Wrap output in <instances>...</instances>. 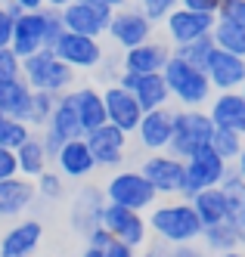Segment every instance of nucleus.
<instances>
[{"mask_svg":"<svg viewBox=\"0 0 245 257\" xmlns=\"http://www.w3.org/2000/svg\"><path fill=\"white\" fill-rule=\"evenodd\" d=\"M171 53H174V56H180V59H186L190 65H196V68H205V65H208V59H211V53H214V41H211V34H205V38H199V41L171 47Z\"/></svg>","mask_w":245,"mask_h":257,"instance_id":"nucleus-34","label":"nucleus"},{"mask_svg":"<svg viewBox=\"0 0 245 257\" xmlns=\"http://www.w3.org/2000/svg\"><path fill=\"white\" fill-rule=\"evenodd\" d=\"M16 161H19V174L28 177V180H34L37 174H44L50 168L53 158L47 155V146H44L41 134H31L22 146H19V149H16Z\"/></svg>","mask_w":245,"mask_h":257,"instance_id":"nucleus-29","label":"nucleus"},{"mask_svg":"<svg viewBox=\"0 0 245 257\" xmlns=\"http://www.w3.org/2000/svg\"><path fill=\"white\" fill-rule=\"evenodd\" d=\"M106 34H109V41L115 44L118 50H130V47H137V44L152 38V34H155V22L146 19L137 7L127 4V7L112 10V19L106 25Z\"/></svg>","mask_w":245,"mask_h":257,"instance_id":"nucleus-7","label":"nucleus"},{"mask_svg":"<svg viewBox=\"0 0 245 257\" xmlns=\"http://www.w3.org/2000/svg\"><path fill=\"white\" fill-rule=\"evenodd\" d=\"M168 251H171V245L161 242V238H146V242L140 245L137 257H168Z\"/></svg>","mask_w":245,"mask_h":257,"instance_id":"nucleus-43","label":"nucleus"},{"mask_svg":"<svg viewBox=\"0 0 245 257\" xmlns=\"http://www.w3.org/2000/svg\"><path fill=\"white\" fill-rule=\"evenodd\" d=\"M22 78L28 81L31 90H47V93H65V90H74L78 84V71L71 65H65L53 50H37L31 56L22 59Z\"/></svg>","mask_w":245,"mask_h":257,"instance_id":"nucleus-3","label":"nucleus"},{"mask_svg":"<svg viewBox=\"0 0 245 257\" xmlns=\"http://www.w3.org/2000/svg\"><path fill=\"white\" fill-rule=\"evenodd\" d=\"M22 75V59L13 53V47H0V81Z\"/></svg>","mask_w":245,"mask_h":257,"instance_id":"nucleus-40","label":"nucleus"},{"mask_svg":"<svg viewBox=\"0 0 245 257\" xmlns=\"http://www.w3.org/2000/svg\"><path fill=\"white\" fill-rule=\"evenodd\" d=\"M161 75H165L168 90H171V99H177L183 108H202L205 102L211 99V93H214L211 84H208V75H205V68L190 65L186 59L174 56V53H171V59L165 62Z\"/></svg>","mask_w":245,"mask_h":257,"instance_id":"nucleus-2","label":"nucleus"},{"mask_svg":"<svg viewBox=\"0 0 245 257\" xmlns=\"http://www.w3.org/2000/svg\"><path fill=\"white\" fill-rule=\"evenodd\" d=\"M103 102H106V121L121 127L124 134H134L137 124L143 118V108L137 102V96L127 87H121L118 81H112L103 87Z\"/></svg>","mask_w":245,"mask_h":257,"instance_id":"nucleus-14","label":"nucleus"},{"mask_svg":"<svg viewBox=\"0 0 245 257\" xmlns=\"http://www.w3.org/2000/svg\"><path fill=\"white\" fill-rule=\"evenodd\" d=\"M103 208H106V195L97 186H84L78 189V195L71 198V214H68V223L74 232L87 235L93 226L103 223Z\"/></svg>","mask_w":245,"mask_h":257,"instance_id":"nucleus-21","label":"nucleus"},{"mask_svg":"<svg viewBox=\"0 0 245 257\" xmlns=\"http://www.w3.org/2000/svg\"><path fill=\"white\" fill-rule=\"evenodd\" d=\"M199 245L205 251H230V248H239V226H236V220L227 217V220H220V223H211V226H205L202 235H199Z\"/></svg>","mask_w":245,"mask_h":257,"instance_id":"nucleus-30","label":"nucleus"},{"mask_svg":"<svg viewBox=\"0 0 245 257\" xmlns=\"http://www.w3.org/2000/svg\"><path fill=\"white\" fill-rule=\"evenodd\" d=\"M19 177V161H16V149H4L0 146V180Z\"/></svg>","mask_w":245,"mask_h":257,"instance_id":"nucleus-42","label":"nucleus"},{"mask_svg":"<svg viewBox=\"0 0 245 257\" xmlns=\"http://www.w3.org/2000/svg\"><path fill=\"white\" fill-rule=\"evenodd\" d=\"M68 4H71V0H44V7H50V10H62Z\"/></svg>","mask_w":245,"mask_h":257,"instance_id":"nucleus-53","label":"nucleus"},{"mask_svg":"<svg viewBox=\"0 0 245 257\" xmlns=\"http://www.w3.org/2000/svg\"><path fill=\"white\" fill-rule=\"evenodd\" d=\"M214 134V121L208 118V112L202 108H180L174 112V127H171V140H168V149L177 158H190L196 149L211 143Z\"/></svg>","mask_w":245,"mask_h":257,"instance_id":"nucleus-5","label":"nucleus"},{"mask_svg":"<svg viewBox=\"0 0 245 257\" xmlns=\"http://www.w3.org/2000/svg\"><path fill=\"white\" fill-rule=\"evenodd\" d=\"M239 93H242V96H245V81H242V87H239Z\"/></svg>","mask_w":245,"mask_h":257,"instance_id":"nucleus-56","label":"nucleus"},{"mask_svg":"<svg viewBox=\"0 0 245 257\" xmlns=\"http://www.w3.org/2000/svg\"><path fill=\"white\" fill-rule=\"evenodd\" d=\"M34 201H37V192H34V183L28 177L19 174L10 180H0V220L22 217Z\"/></svg>","mask_w":245,"mask_h":257,"instance_id":"nucleus-23","label":"nucleus"},{"mask_svg":"<svg viewBox=\"0 0 245 257\" xmlns=\"http://www.w3.org/2000/svg\"><path fill=\"white\" fill-rule=\"evenodd\" d=\"M53 164L65 180H87L93 171H97V158H93L90 146L84 137H74V140H65L59 146V152L53 155Z\"/></svg>","mask_w":245,"mask_h":257,"instance_id":"nucleus-18","label":"nucleus"},{"mask_svg":"<svg viewBox=\"0 0 245 257\" xmlns=\"http://www.w3.org/2000/svg\"><path fill=\"white\" fill-rule=\"evenodd\" d=\"M10 4H16L19 10H41L44 0H10Z\"/></svg>","mask_w":245,"mask_h":257,"instance_id":"nucleus-49","label":"nucleus"},{"mask_svg":"<svg viewBox=\"0 0 245 257\" xmlns=\"http://www.w3.org/2000/svg\"><path fill=\"white\" fill-rule=\"evenodd\" d=\"M180 7H186V10H196V13H217V7H220V0H180Z\"/></svg>","mask_w":245,"mask_h":257,"instance_id":"nucleus-47","label":"nucleus"},{"mask_svg":"<svg viewBox=\"0 0 245 257\" xmlns=\"http://www.w3.org/2000/svg\"><path fill=\"white\" fill-rule=\"evenodd\" d=\"M103 257H137V248L127 245V242H118V238H112V242L103 248Z\"/></svg>","mask_w":245,"mask_h":257,"instance_id":"nucleus-45","label":"nucleus"},{"mask_svg":"<svg viewBox=\"0 0 245 257\" xmlns=\"http://www.w3.org/2000/svg\"><path fill=\"white\" fill-rule=\"evenodd\" d=\"M103 195L112 205H121V208H130V211H149L158 201V192L152 189V183L143 177L140 168H115L109 177V183L103 186Z\"/></svg>","mask_w":245,"mask_h":257,"instance_id":"nucleus-4","label":"nucleus"},{"mask_svg":"<svg viewBox=\"0 0 245 257\" xmlns=\"http://www.w3.org/2000/svg\"><path fill=\"white\" fill-rule=\"evenodd\" d=\"M211 41H214L217 50H227V53H236V56H245V25H239V22L217 19V16H214Z\"/></svg>","mask_w":245,"mask_h":257,"instance_id":"nucleus-31","label":"nucleus"},{"mask_svg":"<svg viewBox=\"0 0 245 257\" xmlns=\"http://www.w3.org/2000/svg\"><path fill=\"white\" fill-rule=\"evenodd\" d=\"M53 53H56V56H59L65 65H71L74 71H93V68L103 62V56H106L100 38L78 34V31H62V38L56 41Z\"/></svg>","mask_w":245,"mask_h":257,"instance_id":"nucleus-10","label":"nucleus"},{"mask_svg":"<svg viewBox=\"0 0 245 257\" xmlns=\"http://www.w3.org/2000/svg\"><path fill=\"white\" fill-rule=\"evenodd\" d=\"M65 31H78V34H90V38H103L106 25L112 19V10L90 4V0H71L68 7L59 10Z\"/></svg>","mask_w":245,"mask_h":257,"instance_id":"nucleus-15","label":"nucleus"},{"mask_svg":"<svg viewBox=\"0 0 245 257\" xmlns=\"http://www.w3.org/2000/svg\"><path fill=\"white\" fill-rule=\"evenodd\" d=\"M71 99H74V108H78V121H81L84 134L93 131V127H100V124H106L103 90H97V87H74Z\"/></svg>","mask_w":245,"mask_h":257,"instance_id":"nucleus-26","label":"nucleus"},{"mask_svg":"<svg viewBox=\"0 0 245 257\" xmlns=\"http://www.w3.org/2000/svg\"><path fill=\"white\" fill-rule=\"evenodd\" d=\"M171 127H174V112L168 105H161V108H149V112H143L137 131L130 137H137V143L146 152H165L168 140H171Z\"/></svg>","mask_w":245,"mask_h":257,"instance_id":"nucleus-19","label":"nucleus"},{"mask_svg":"<svg viewBox=\"0 0 245 257\" xmlns=\"http://www.w3.org/2000/svg\"><path fill=\"white\" fill-rule=\"evenodd\" d=\"M56 105V93H47V90H31V102H28V115L25 121L31 124V131H44L50 115Z\"/></svg>","mask_w":245,"mask_h":257,"instance_id":"nucleus-32","label":"nucleus"},{"mask_svg":"<svg viewBox=\"0 0 245 257\" xmlns=\"http://www.w3.org/2000/svg\"><path fill=\"white\" fill-rule=\"evenodd\" d=\"M183 168H186V183H183L180 198L190 201L199 189L217 186V183L223 180V174H227L230 161H223V158L211 149V143H208V146H202V149H196L190 158H183Z\"/></svg>","mask_w":245,"mask_h":257,"instance_id":"nucleus-6","label":"nucleus"},{"mask_svg":"<svg viewBox=\"0 0 245 257\" xmlns=\"http://www.w3.org/2000/svg\"><path fill=\"white\" fill-rule=\"evenodd\" d=\"M28 102H31V87L22 75L0 81V115L10 118H22L28 115Z\"/></svg>","mask_w":245,"mask_h":257,"instance_id":"nucleus-28","label":"nucleus"},{"mask_svg":"<svg viewBox=\"0 0 245 257\" xmlns=\"http://www.w3.org/2000/svg\"><path fill=\"white\" fill-rule=\"evenodd\" d=\"M177 4H180V0H137V10L146 16V19H152V22L158 25Z\"/></svg>","mask_w":245,"mask_h":257,"instance_id":"nucleus-38","label":"nucleus"},{"mask_svg":"<svg viewBox=\"0 0 245 257\" xmlns=\"http://www.w3.org/2000/svg\"><path fill=\"white\" fill-rule=\"evenodd\" d=\"M87 146H90V152L93 158H97V168H106V171H115L124 164L127 158V143H130V134H124L121 127L115 124H100V127H93V131L84 134Z\"/></svg>","mask_w":245,"mask_h":257,"instance_id":"nucleus-9","label":"nucleus"},{"mask_svg":"<svg viewBox=\"0 0 245 257\" xmlns=\"http://www.w3.org/2000/svg\"><path fill=\"white\" fill-rule=\"evenodd\" d=\"M81 257H103V251H100V248H90V245H87Z\"/></svg>","mask_w":245,"mask_h":257,"instance_id":"nucleus-54","label":"nucleus"},{"mask_svg":"<svg viewBox=\"0 0 245 257\" xmlns=\"http://www.w3.org/2000/svg\"><path fill=\"white\" fill-rule=\"evenodd\" d=\"M211 149L223 158V161H236L239 152L245 149V137L236 134V131H227V127H214V134H211Z\"/></svg>","mask_w":245,"mask_h":257,"instance_id":"nucleus-33","label":"nucleus"},{"mask_svg":"<svg viewBox=\"0 0 245 257\" xmlns=\"http://www.w3.org/2000/svg\"><path fill=\"white\" fill-rule=\"evenodd\" d=\"M0 4H4V0H0Z\"/></svg>","mask_w":245,"mask_h":257,"instance_id":"nucleus-57","label":"nucleus"},{"mask_svg":"<svg viewBox=\"0 0 245 257\" xmlns=\"http://www.w3.org/2000/svg\"><path fill=\"white\" fill-rule=\"evenodd\" d=\"M205 75H208L211 90H239L245 81V56H236V53L227 50H217L211 53L208 65H205Z\"/></svg>","mask_w":245,"mask_h":257,"instance_id":"nucleus-20","label":"nucleus"},{"mask_svg":"<svg viewBox=\"0 0 245 257\" xmlns=\"http://www.w3.org/2000/svg\"><path fill=\"white\" fill-rule=\"evenodd\" d=\"M143 177L152 183V189L158 195H180L183 192V183H186V168H183V158L171 155V152H149L140 164Z\"/></svg>","mask_w":245,"mask_h":257,"instance_id":"nucleus-8","label":"nucleus"},{"mask_svg":"<svg viewBox=\"0 0 245 257\" xmlns=\"http://www.w3.org/2000/svg\"><path fill=\"white\" fill-rule=\"evenodd\" d=\"M118 84L127 87L130 93L137 96V102H140L143 112H149V108H161V105L171 102V90H168L161 71H146V75L121 71V75H118Z\"/></svg>","mask_w":245,"mask_h":257,"instance_id":"nucleus-17","label":"nucleus"},{"mask_svg":"<svg viewBox=\"0 0 245 257\" xmlns=\"http://www.w3.org/2000/svg\"><path fill=\"white\" fill-rule=\"evenodd\" d=\"M90 4H100V7H109V10H118V7H127L130 0H90Z\"/></svg>","mask_w":245,"mask_h":257,"instance_id":"nucleus-50","label":"nucleus"},{"mask_svg":"<svg viewBox=\"0 0 245 257\" xmlns=\"http://www.w3.org/2000/svg\"><path fill=\"white\" fill-rule=\"evenodd\" d=\"M217 186H220V192H223V195H227V201H230V211L236 214V208L242 205V198H245V180L239 177V171L233 168V164L227 168V174H223V180L217 183Z\"/></svg>","mask_w":245,"mask_h":257,"instance_id":"nucleus-37","label":"nucleus"},{"mask_svg":"<svg viewBox=\"0 0 245 257\" xmlns=\"http://www.w3.org/2000/svg\"><path fill=\"white\" fill-rule=\"evenodd\" d=\"M208 257H245V251H242V248H230V251H214V254H208Z\"/></svg>","mask_w":245,"mask_h":257,"instance_id":"nucleus-51","label":"nucleus"},{"mask_svg":"<svg viewBox=\"0 0 245 257\" xmlns=\"http://www.w3.org/2000/svg\"><path fill=\"white\" fill-rule=\"evenodd\" d=\"M84 238H87V245H90V248H100V251H103V248L112 242V232H109V229L100 223V226H93V229H90Z\"/></svg>","mask_w":245,"mask_h":257,"instance_id":"nucleus-46","label":"nucleus"},{"mask_svg":"<svg viewBox=\"0 0 245 257\" xmlns=\"http://www.w3.org/2000/svg\"><path fill=\"white\" fill-rule=\"evenodd\" d=\"M217 19H230V22H239L245 25V0H220L217 7Z\"/></svg>","mask_w":245,"mask_h":257,"instance_id":"nucleus-41","label":"nucleus"},{"mask_svg":"<svg viewBox=\"0 0 245 257\" xmlns=\"http://www.w3.org/2000/svg\"><path fill=\"white\" fill-rule=\"evenodd\" d=\"M168 257H205V248L199 242H180V245H171Z\"/></svg>","mask_w":245,"mask_h":257,"instance_id":"nucleus-44","label":"nucleus"},{"mask_svg":"<svg viewBox=\"0 0 245 257\" xmlns=\"http://www.w3.org/2000/svg\"><path fill=\"white\" fill-rule=\"evenodd\" d=\"M44 238V223L37 217H22L0 232V257H34Z\"/></svg>","mask_w":245,"mask_h":257,"instance_id":"nucleus-16","label":"nucleus"},{"mask_svg":"<svg viewBox=\"0 0 245 257\" xmlns=\"http://www.w3.org/2000/svg\"><path fill=\"white\" fill-rule=\"evenodd\" d=\"M190 201H193V208H196V214H199V220H202V229L211 226V223H220V220H227V217H233L230 201H227V195L220 192V186L199 189Z\"/></svg>","mask_w":245,"mask_h":257,"instance_id":"nucleus-27","label":"nucleus"},{"mask_svg":"<svg viewBox=\"0 0 245 257\" xmlns=\"http://www.w3.org/2000/svg\"><path fill=\"white\" fill-rule=\"evenodd\" d=\"M13 53L19 59L47 47V7L41 10H22L13 22Z\"/></svg>","mask_w":245,"mask_h":257,"instance_id":"nucleus-12","label":"nucleus"},{"mask_svg":"<svg viewBox=\"0 0 245 257\" xmlns=\"http://www.w3.org/2000/svg\"><path fill=\"white\" fill-rule=\"evenodd\" d=\"M239 226V248L245 251V223H236Z\"/></svg>","mask_w":245,"mask_h":257,"instance_id":"nucleus-55","label":"nucleus"},{"mask_svg":"<svg viewBox=\"0 0 245 257\" xmlns=\"http://www.w3.org/2000/svg\"><path fill=\"white\" fill-rule=\"evenodd\" d=\"M22 13L16 4H10V0H4L0 4V47H10L13 44V22H16V16Z\"/></svg>","mask_w":245,"mask_h":257,"instance_id":"nucleus-39","label":"nucleus"},{"mask_svg":"<svg viewBox=\"0 0 245 257\" xmlns=\"http://www.w3.org/2000/svg\"><path fill=\"white\" fill-rule=\"evenodd\" d=\"M208 118L214 121V127H227L245 137V96L239 90H220L217 96H211Z\"/></svg>","mask_w":245,"mask_h":257,"instance_id":"nucleus-24","label":"nucleus"},{"mask_svg":"<svg viewBox=\"0 0 245 257\" xmlns=\"http://www.w3.org/2000/svg\"><path fill=\"white\" fill-rule=\"evenodd\" d=\"M233 168H236V171H239V177L245 180V149H242V152H239V158L233 161Z\"/></svg>","mask_w":245,"mask_h":257,"instance_id":"nucleus-52","label":"nucleus"},{"mask_svg":"<svg viewBox=\"0 0 245 257\" xmlns=\"http://www.w3.org/2000/svg\"><path fill=\"white\" fill-rule=\"evenodd\" d=\"M161 25H165V34H168V44H171V47H180V44H190V41H199V38H205V34H211L214 16H211V13L186 10V7L177 4V7L161 19Z\"/></svg>","mask_w":245,"mask_h":257,"instance_id":"nucleus-11","label":"nucleus"},{"mask_svg":"<svg viewBox=\"0 0 245 257\" xmlns=\"http://www.w3.org/2000/svg\"><path fill=\"white\" fill-rule=\"evenodd\" d=\"M47 131H53L59 140H74V137H84L81 131V121H78V108H74V99H71V90L56 96V105H53V115L47 121Z\"/></svg>","mask_w":245,"mask_h":257,"instance_id":"nucleus-25","label":"nucleus"},{"mask_svg":"<svg viewBox=\"0 0 245 257\" xmlns=\"http://www.w3.org/2000/svg\"><path fill=\"white\" fill-rule=\"evenodd\" d=\"M41 140H44V146H47V155L53 158L56 152H59V146L65 143V140H59V137H56L53 131H47V127H44V134H41Z\"/></svg>","mask_w":245,"mask_h":257,"instance_id":"nucleus-48","label":"nucleus"},{"mask_svg":"<svg viewBox=\"0 0 245 257\" xmlns=\"http://www.w3.org/2000/svg\"><path fill=\"white\" fill-rule=\"evenodd\" d=\"M103 226L112 232V238L127 242V245H134V248H140L149 238L146 214L143 211L121 208V205H112V201H106V208H103Z\"/></svg>","mask_w":245,"mask_h":257,"instance_id":"nucleus-13","label":"nucleus"},{"mask_svg":"<svg viewBox=\"0 0 245 257\" xmlns=\"http://www.w3.org/2000/svg\"><path fill=\"white\" fill-rule=\"evenodd\" d=\"M146 223L149 232L168 245H180V242H199L202 235V220L193 208V201H186L177 195V201H165V205H155L146 211Z\"/></svg>","mask_w":245,"mask_h":257,"instance_id":"nucleus-1","label":"nucleus"},{"mask_svg":"<svg viewBox=\"0 0 245 257\" xmlns=\"http://www.w3.org/2000/svg\"><path fill=\"white\" fill-rule=\"evenodd\" d=\"M34 192H37V198H44V201H62L65 198V177L59 171L47 168L44 174L34 177Z\"/></svg>","mask_w":245,"mask_h":257,"instance_id":"nucleus-36","label":"nucleus"},{"mask_svg":"<svg viewBox=\"0 0 245 257\" xmlns=\"http://www.w3.org/2000/svg\"><path fill=\"white\" fill-rule=\"evenodd\" d=\"M168 59H171V44L149 38V41H143V44H137V47L124 50V56H121V71H134V75L161 71Z\"/></svg>","mask_w":245,"mask_h":257,"instance_id":"nucleus-22","label":"nucleus"},{"mask_svg":"<svg viewBox=\"0 0 245 257\" xmlns=\"http://www.w3.org/2000/svg\"><path fill=\"white\" fill-rule=\"evenodd\" d=\"M31 124L22 118H10V115H0V146L4 149H19L28 137H31Z\"/></svg>","mask_w":245,"mask_h":257,"instance_id":"nucleus-35","label":"nucleus"}]
</instances>
